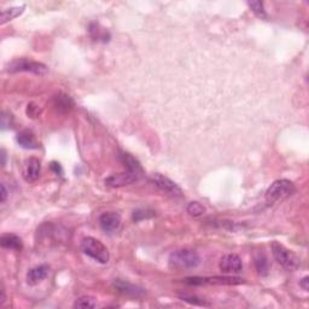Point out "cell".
<instances>
[{
	"mask_svg": "<svg viewBox=\"0 0 309 309\" xmlns=\"http://www.w3.org/2000/svg\"><path fill=\"white\" fill-rule=\"evenodd\" d=\"M255 267H256V271L260 275H267L269 271V266H268V261L263 255H257L255 257Z\"/></svg>",
	"mask_w": 309,
	"mask_h": 309,
	"instance_id": "obj_20",
	"label": "cell"
},
{
	"mask_svg": "<svg viewBox=\"0 0 309 309\" xmlns=\"http://www.w3.org/2000/svg\"><path fill=\"white\" fill-rule=\"evenodd\" d=\"M53 106L59 113H69L74 108V100L64 93H59L53 98Z\"/></svg>",
	"mask_w": 309,
	"mask_h": 309,
	"instance_id": "obj_16",
	"label": "cell"
},
{
	"mask_svg": "<svg viewBox=\"0 0 309 309\" xmlns=\"http://www.w3.org/2000/svg\"><path fill=\"white\" fill-rule=\"evenodd\" d=\"M119 158L120 161L122 162V164H124L126 169H127V172L134 174V175H137L139 179L142 178L144 170L139 162H138V160H136L133 156L127 154V152H121V154L119 155Z\"/></svg>",
	"mask_w": 309,
	"mask_h": 309,
	"instance_id": "obj_10",
	"label": "cell"
},
{
	"mask_svg": "<svg viewBox=\"0 0 309 309\" xmlns=\"http://www.w3.org/2000/svg\"><path fill=\"white\" fill-rule=\"evenodd\" d=\"M100 229L107 233H113L119 229L121 225V217L118 213H104L99 218Z\"/></svg>",
	"mask_w": 309,
	"mask_h": 309,
	"instance_id": "obj_9",
	"label": "cell"
},
{
	"mask_svg": "<svg viewBox=\"0 0 309 309\" xmlns=\"http://www.w3.org/2000/svg\"><path fill=\"white\" fill-rule=\"evenodd\" d=\"M27 114H28V116H31V118H37L39 114H40V109H39V107L35 106V104L32 103L27 108Z\"/></svg>",
	"mask_w": 309,
	"mask_h": 309,
	"instance_id": "obj_26",
	"label": "cell"
},
{
	"mask_svg": "<svg viewBox=\"0 0 309 309\" xmlns=\"http://www.w3.org/2000/svg\"><path fill=\"white\" fill-rule=\"evenodd\" d=\"M41 172V164L38 158H29L26 161L25 169H23V176L27 181H35L39 179Z\"/></svg>",
	"mask_w": 309,
	"mask_h": 309,
	"instance_id": "obj_12",
	"label": "cell"
},
{
	"mask_svg": "<svg viewBox=\"0 0 309 309\" xmlns=\"http://www.w3.org/2000/svg\"><path fill=\"white\" fill-rule=\"evenodd\" d=\"M51 168L53 169V172L56 174H62V168L59 166V163H57V162H52L51 163Z\"/></svg>",
	"mask_w": 309,
	"mask_h": 309,
	"instance_id": "obj_28",
	"label": "cell"
},
{
	"mask_svg": "<svg viewBox=\"0 0 309 309\" xmlns=\"http://www.w3.org/2000/svg\"><path fill=\"white\" fill-rule=\"evenodd\" d=\"M8 70L10 73H19V71H29L39 76H43V75L47 74V67L43 63L29 61L26 58H19L15 59L11 63H9Z\"/></svg>",
	"mask_w": 309,
	"mask_h": 309,
	"instance_id": "obj_5",
	"label": "cell"
},
{
	"mask_svg": "<svg viewBox=\"0 0 309 309\" xmlns=\"http://www.w3.org/2000/svg\"><path fill=\"white\" fill-rule=\"evenodd\" d=\"M187 213L193 218H199L205 213V208L198 202H191L187 205Z\"/></svg>",
	"mask_w": 309,
	"mask_h": 309,
	"instance_id": "obj_22",
	"label": "cell"
},
{
	"mask_svg": "<svg viewBox=\"0 0 309 309\" xmlns=\"http://www.w3.org/2000/svg\"><path fill=\"white\" fill-rule=\"evenodd\" d=\"M248 5L256 16L261 17V19H267V14L262 2H248Z\"/></svg>",
	"mask_w": 309,
	"mask_h": 309,
	"instance_id": "obj_23",
	"label": "cell"
},
{
	"mask_svg": "<svg viewBox=\"0 0 309 309\" xmlns=\"http://www.w3.org/2000/svg\"><path fill=\"white\" fill-rule=\"evenodd\" d=\"M219 267L224 273H238L243 269V262L238 255L227 254L221 257Z\"/></svg>",
	"mask_w": 309,
	"mask_h": 309,
	"instance_id": "obj_7",
	"label": "cell"
},
{
	"mask_svg": "<svg viewBox=\"0 0 309 309\" xmlns=\"http://www.w3.org/2000/svg\"><path fill=\"white\" fill-rule=\"evenodd\" d=\"M155 215L154 212L151 211H144V209H139V211H136L133 213V219L136 221L144 220V219H150Z\"/></svg>",
	"mask_w": 309,
	"mask_h": 309,
	"instance_id": "obj_24",
	"label": "cell"
},
{
	"mask_svg": "<svg viewBox=\"0 0 309 309\" xmlns=\"http://www.w3.org/2000/svg\"><path fill=\"white\" fill-rule=\"evenodd\" d=\"M200 285L203 284H218V285H238L244 283V279L237 277H211L199 278Z\"/></svg>",
	"mask_w": 309,
	"mask_h": 309,
	"instance_id": "obj_15",
	"label": "cell"
},
{
	"mask_svg": "<svg viewBox=\"0 0 309 309\" xmlns=\"http://www.w3.org/2000/svg\"><path fill=\"white\" fill-rule=\"evenodd\" d=\"M272 253L275 261H277L281 267H284L285 269H287V271H296L299 267L301 261L297 257V255L293 254L289 249L285 248L284 245H281L280 243H273Z\"/></svg>",
	"mask_w": 309,
	"mask_h": 309,
	"instance_id": "obj_4",
	"label": "cell"
},
{
	"mask_svg": "<svg viewBox=\"0 0 309 309\" xmlns=\"http://www.w3.org/2000/svg\"><path fill=\"white\" fill-rule=\"evenodd\" d=\"M25 9H26L25 5H22V7H15L7 9V10H3L2 15H0V25H5V23L9 22V21L19 17L20 15L23 14Z\"/></svg>",
	"mask_w": 309,
	"mask_h": 309,
	"instance_id": "obj_18",
	"label": "cell"
},
{
	"mask_svg": "<svg viewBox=\"0 0 309 309\" xmlns=\"http://www.w3.org/2000/svg\"><path fill=\"white\" fill-rule=\"evenodd\" d=\"M180 298L184 299V301L191 303V304L194 305H209L208 303H205L204 301H202L200 298H198L196 296H192V295H181L180 296Z\"/></svg>",
	"mask_w": 309,
	"mask_h": 309,
	"instance_id": "obj_25",
	"label": "cell"
},
{
	"mask_svg": "<svg viewBox=\"0 0 309 309\" xmlns=\"http://www.w3.org/2000/svg\"><path fill=\"white\" fill-rule=\"evenodd\" d=\"M2 157H3V167L5 166V161H7V155H5V150H2Z\"/></svg>",
	"mask_w": 309,
	"mask_h": 309,
	"instance_id": "obj_30",
	"label": "cell"
},
{
	"mask_svg": "<svg viewBox=\"0 0 309 309\" xmlns=\"http://www.w3.org/2000/svg\"><path fill=\"white\" fill-rule=\"evenodd\" d=\"M97 305L95 298H93L91 296H82L80 298H77L74 303L75 308H81V309H91L94 308Z\"/></svg>",
	"mask_w": 309,
	"mask_h": 309,
	"instance_id": "obj_21",
	"label": "cell"
},
{
	"mask_svg": "<svg viewBox=\"0 0 309 309\" xmlns=\"http://www.w3.org/2000/svg\"><path fill=\"white\" fill-rule=\"evenodd\" d=\"M7 197H8L7 187H5V184H2V197H0V200H2V202H5V200H7Z\"/></svg>",
	"mask_w": 309,
	"mask_h": 309,
	"instance_id": "obj_29",
	"label": "cell"
},
{
	"mask_svg": "<svg viewBox=\"0 0 309 309\" xmlns=\"http://www.w3.org/2000/svg\"><path fill=\"white\" fill-rule=\"evenodd\" d=\"M0 244L4 249H10V250L15 251H20L22 250L23 244H22V239L20 238L19 236L16 235H3L2 238H0Z\"/></svg>",
	"mask_w": 309,
	"mask_h": 309,
	"instance_id": "obj_17",
	"label": "cell"
},
{
	"mask_svg": "<svg viewBox=\"0 0 309 309\" xmlns=\"http://www.w3.org/2000/svg\"><path fill=\"white\" fill-rule=\"evenodd\" d=\"M81 250L87 256L95 260L99 263H108L109 262V250L106 245L103 244L98 239L93 238V237H86L81 242Z\"/></svg>",
	"mask_w": 309,
	"mask_h": 309,
	"instance_id": "obj_2",
	"label": "cell"
},
{
	"mask_svg": "<svg viewBox=\"0 0 309 309\" xmlns=\"http://www.w3.org/2000/svg\"><path fill=\"white\" fill-rule=\"evenodd\" d=\"M114 286H115V289L119 291V292L124 293V295L127 296H132V297H143L145 295V291L142 287L136 286V285L127 283V281L121 280V279H118V280H115V283H114Z\"/></svg>",
	"mask_w": 309,
	"mask_h": 309,
	"instance_id": "obj_11",
	"label": "cell"
},
{
	"mask_svg": "<svg viewBox=\"0 0 309 309\" xmlns=\"http://www.w3.org/2000/svg\"><path fill=\"white\" fill-rule=\"evenodd\" d=\"M308 283H309V278L308 277H304L301 281H299V286H301L304 291H308V289H309Z\"/></svg>",
	"mask_w": 309,
	"mask_h": 309,
	"instance_id": "obj_27",
	"label": "cell"
},
{
	"mask_svg": "<svg viewBox=\"0 0 309 309\" xmlns=\"http://www.w3.org/2000/svg\"><path fill=\"white\" fill-rule=\"evenodd\" d=\"M89 34H91V37L94 39V40H101L104 41V43L109 40L110 38L109 33L104 28H101L98 23H92V25L89 26Z\"/></svg>",
	"mask_w": 309,
	"mask_h": 309,
	"instance_id": "obj_19",
	"label": "cell"
},
{
	"mask_svg": "<svg viewBox=\"0 0 309 309\" xmlns=\"http://www.w3.org/2000/svg\"><path fill=\"white\" fill-rule=\"evenodd\" d=\"M200 263V257L196 251L184 249L173 251L169 255V266L174 269H192Z\"/></svg>",
	"mask_w": 309,
	"mask_h": 309,
	"instance_id": "obj_1",
	"label": "cell"
},
{
	"mask_svg": "<svg viewBox=\"0 0 309 309\" xmlns=\"http://www.w3.org/2000/svg\"><path fill=\"white\" fill-rule=\"evenodd\" d=\"M139 180L137 175L132 174L130 172L113 174L109 178L106 179V184L110 187H124V186L131 185Z\"/></svg>",
	"mask_w": 309,
	"mask_h": 309,
	"instance_id": "obj_8",
	"label": "cell"
},
{
	"mask_svg": "<svg viewBox=\"0 0 309 309\" xmlns=\"http://www.w3.org/2000/svg\"><path fill=\"white\" fill-rule=\"evenodd\" d=\"M47 274H49V267L46 265L37 266L34 268L29 269L28 273H27V281L31 285H37L41 280H44L47 277Z\"/></svg>",
	"mask_w": 309,
	"mask_h": 309,
	"instance_id": "obj_14",
	"label": "cell"
},
{
	"mask_svg": "<svg viewBox=\"0 0 309 309\" xmlns=\"http://www.w3.org/2000/svg\"><path fill=\"white\" fill-rule=\"evenodd\" d=\"M295 192V186L290 180L280 179L274 181L266 192V200L268 204H274L290 197Z\"/></svg>",
	"mask_w": 309,
	"mask_h": 309,
	"instance_id": "obj_3",
	"label": "cell"
},
{
	"mask_svg": "<svg viewBox=\"0 0 309 309\" xmlns=\"http://www.w3.org/2000/svg\"><path fill=\"white\" fill-rule=\"evenodd\" d=\"M17 143H19L22 148L28 150H35L39 148V143L37 138H35L34 133L29 130L21 131L20 133L17 134Z\"/></svg>",
	"mask_w": 309,
	"mask_h": 309,
	"instance_id": "obj_13",
	"label": "cell"
},
{
	"mask_svg": "<svg viewBox=\"0 0 309 309\" xmlns=\"http://www.w3.org/2000/svg\"><path fill=\"white\" fill-rule=\"evenodd\" d=\"M152 181L154 184L160 188L161 191L166 192L167 194L173 197H181L182 196V190L179 187L175 182L172 181L167 176L162 175V174H155L152 176Z\"/></svg>",
	"mask_w": 309,
	"mask_h": 309,
	"instance_id": "obj_6",
	"label": "cell"
}]
</instances>
